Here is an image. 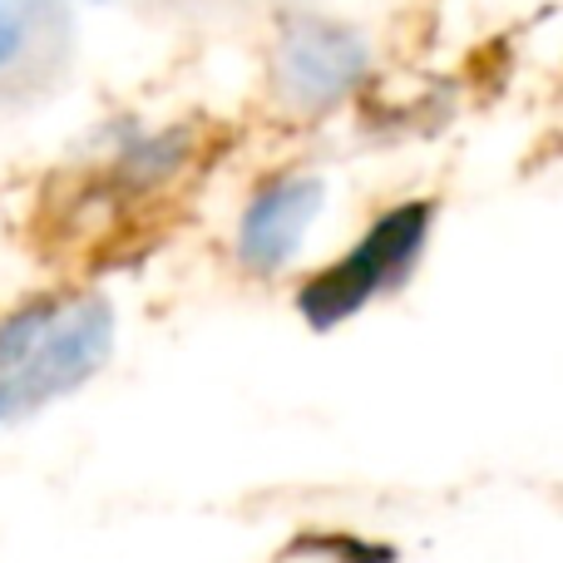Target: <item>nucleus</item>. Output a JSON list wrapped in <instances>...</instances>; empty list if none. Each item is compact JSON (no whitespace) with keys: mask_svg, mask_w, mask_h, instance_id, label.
Masks as SVG:
<instances>
[{"mask_svg":"<svg viewBox=\"0 0 563 563\" xmlns=\"http://www.w3.org/2000/svg\"><path fill=\"white\" fill-rule=\"evenodd\" d=\"M430 233H435V203L430 198H416V203H400L390 213H380L371 223V233L336 267L317 273L297 291V311L307 317V327L331 331L356 317L361 307H371L376 297L406 287L410 273L420 267V257H426Z\"/></svg>","mask_w":563,"mask_h":563,"instance_id":"nucleus-1","label":"nucleus"},{"mask_svg":"<svg viewBox=\"0 0 563 563\" xmlns=\"http://www.w3.org/2000/svg\"><path fill=\"white\" fill-rule=\"evenodd\" d=\"M371 75V40L361 25L317 10L282 15L267 79H273L277 109L297 119H317L341 109Z\"/></svg>","mask_w":563,"mask_h":563,"instance_id":"nucleus-2","label":"nucleus"},{"mask_svg":"<svg viewBox=\"0 0 563 563\" xmlns=\"http://www.w3.org/2000/svg\"><path fill=\"white\" fill-rule=\"evenodd\" d=\"M75 59V0H0V109L35 104Z\"/></svg>","mask_w":563,"mask_h":563,"instance_id":"nucleus-3","label":"nucleus"},{"mask_svg":"<svg viewBox=\"0 0 563 563\" xmlns=\"http://www.w3.org/2000/svg\"><path fill=\"white\" fill-rule=\"evenodd\" d=\"M327 178L311 174V168L267 178L238 218V263H243V273L273 277L297 263L321 208H327Z\"/></svg>","mask_w":563,"mask_h":563,"instance_id":"nucleus-4","label":"nucleus"},{"mask_svg":"<svg viewBox=\"0 0 563 563\" xmlns=\"http://www.w3.org/2000/svg\"><path fill=\"white\" fill-rule=\"evenodd\" d=\"M188 129H144L124 124V139H119V178H129L134 188H158L188 164Z\"/></svg>","mask_w":563,"mask_h":563,"instance_id":"nucleus-5","label":"nucleus"},{"mask_svg":"<svg viewBox=\"0 0 563 563\" xmlns=\"http://www.w3.org/2000/svg\"><path fill=\"white\" fill-rule=\"evenodd\" d=\"M307 549H321L336 563H396V549L366 544V539H307Z\"/></svg>","mask_w":563,"mask_h":563,"instance_id":"nucleus-6","label":"nucleus"},{"mask_svg":"<svg viewBox=\"0 0 563 563\" xmlns=\"http://www.w3.org/2000/svg\"><path fill=\"white\" fill-rule=\"evenodd\" d=\"M89 5H104V0H89Z\"/></svg>","mask_w":563,"mask_h":563,"instance_id":"nucleus-7","label":"nucleus"}]
</instances>
